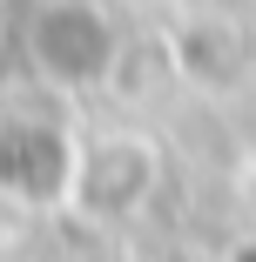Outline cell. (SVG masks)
<instances>
[{"instance_id": "1", "label": "cell", "mask_w": 256, "mask_h": 262, "mask_svg": "<svg viewBox=\"0 0 256 262\" xmlns=\"http://www.w3.org/2000/svg\"><path fill=\"white\" fill-rule=\"evenodd\" d=\"M21 54L47 94H101L122 68V20L108 0H34L21 20Z\"/></svg>"}, {"instance_id": "2", "label": "cell", "mask_w": 256, "mask_h": 262, "mask_svg": "<svg viewBox=\"0 0 256 262\" xmlns=\"http://www.w3.org/2000/svg\"><path fill=\"white\" fill-rule=\"evenodd\" d=\"M81 155L88 148L61 115H0V195L27 208L74 202Z\"/></svg>"}, {"instance_id": "3", "label": "cell", "mask_w": 256, "mask_h": 262, "mask_svg": "<svg viewBox=\"0 0 256 262\" xmlns=\"http://www.w3.org/2000/svg\"><path fill=\"white\" fill-rule=\"evenodd\" d=\"M223 262H256V235H243V242H236V249H229Z\"/></svg>"}]
</instances>
